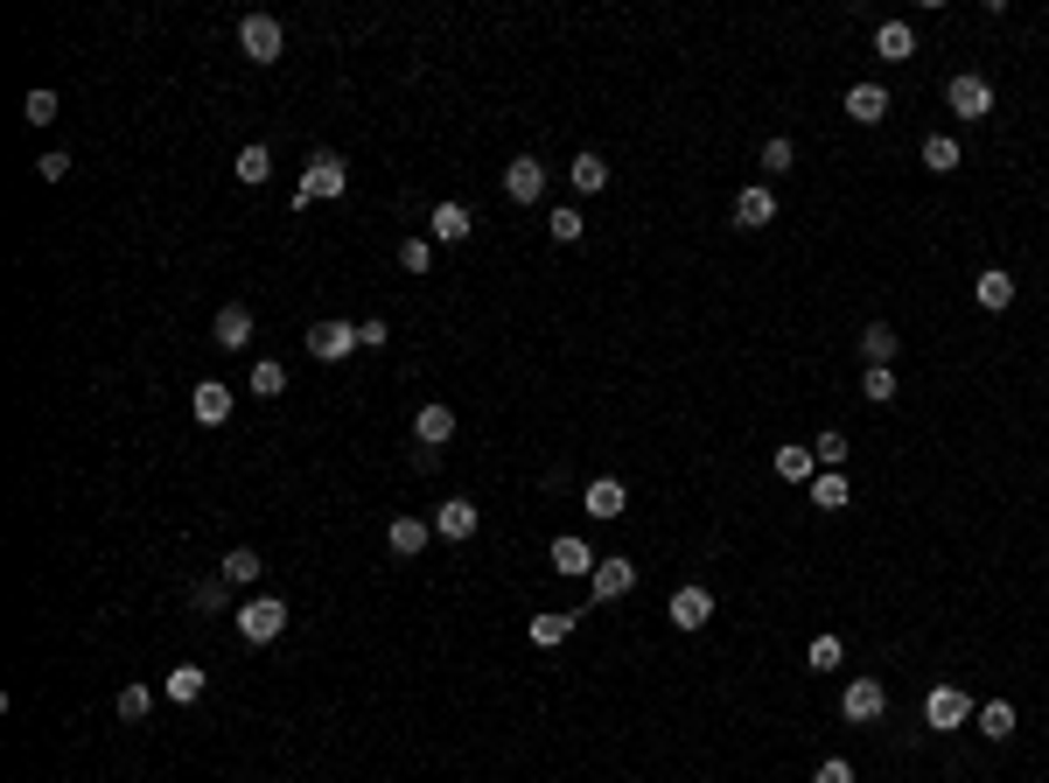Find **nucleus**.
<instances>
[{"instance_id": "4468645a", "label": "nucleus", "mask_w": 1049, "mask_h": 783, "mask_svg": "<svg viewBox=\"0 0 1049 783\" xmlns=\"http://www.w3.org/2000/svg\"><path fill=\"white\" fill-rule=\"evenodd\" d=\"M413 441H420V448H448V441H455V406L427 399V406L413 413Z\"/></svg>"}, {"instance_id": "4c0bfd02", "label": "nucleus", "mask_w": 1049, "mask_h": 783, "mask_svg": "<svg viewBox=\"0 0 1049 783\" xmlns=\"http://www.w3.org/2000/svg\"><path fill=\"white\" fill-rule=\"evenodd\" d=\"M861 399H868V406H889V399H895V371H861Z\"/></svg>"}, {"instance_id": "1a4fd4ad", "label": "nucleus", "mask_w": 1049, "mask_h": 783, "mask_svg": "<svg viewBox=\"0 0 1049 783\" xmlns=\"http://www.w3.org/2000/svg\"><path fill=\"white\" fill-rule=\"evenodd\" d=\"M504 197H511V203H539V197H546V161H539V155H511Z\"/></svg>"}, {"instance_id": "412c9836", "label": "nucleus", "mask_w": 1049, "mask_h": 783, "mask_svg": "<svg viewBox=\"0 0 1049 783\" xmlns=\"http://www.w3.org/2000/svg\"><path fill=\"white\" fill-rule=\"evenodd\" d=\"M386 546L399 552V560H420V552L434 546V525H420V518H392V525H386Z\"/></svg>"}, {"instance_id": "f3484780", "label": "nucleus", "mask_w": 1049, "mask_h": 783, "mask_svg": "<svg viewBox=\"0 0 1049 783\" xmlns=\"http://www.w3.org/2000/svg\"><path fill=\"white\" fill-rule=\"evenodd\" d=\"M189 413H197L203 427H224V420H232V385H217V378H203V385L189 392Z\"/></svg>"}, {"instance_id": "f03ea898", "label": "nucleus", "mask_w": 1049, "mask_h": 783, "mask_svg": "<svg viewBox=\"0 0 1049 783\" xmlns=\"http://www.w3.org/2000/svg\"><path fill=\"white\" fill-rule=\"evenodd\" d=\"M350 350H365L357 322H343V315H322L315 329H309V357H315V365H343Z\"/></svg>"}, {"instance_id": "58836bf2", "label": "nucleus", "mask_w": 1049, "mask_h": 783, "mask_svg": "<svg viewBox=\"0 0 1049 783\" xmlns=\"http://www.w3.org/2000/svg\"><path fill=\"white\" fill-rule=\"evenodd\" d=\"M155 714V693H147V685H126L120 693V720H147Z\"/></svg>"}, {"instance_id": "473e14b6", "label": "nucleus", "mask_w": 1049, "mask_h": 783, "mask_svg": "<svg viewBox=\"0 0 1049 783\" xmlns=\"http://www.w3.org/2000/svg\"><path fill=\"white\" fill-rule=\"evenodd\" d=\"M253 392L259 399H280V392H288V365H280V357H259V365H253Z\"/></svg>"}, {"instance_id": "79ce46f5", "label": "nucleus", "mask_w": 1049, "mask_h": 783, "mask_svg": "<svg viewBox=\"0 0 1049 783\" xmlns=\"http://www.w3.org/2000/svg\"><path fill=\"white\" fill-rule=\"evenodd\" d=\"M224 595H232V581H224V574L197 581V608H224Z\"/></svg>"}, {"instance_id": "a211bd4d", "label": "nucleus", "mask_w": 1049, "mask_h": 783, "mask_svg": "<svg viewBox=\"0 0 1049 783\" xmlns=\"http://www.w3.org/2000/svg\"><path fill=\"white\" fill-rule=\"evenodd\" d=\"M889 112H895V105H889L882 85H853V91H847V120H853V126H882Z\"/></svg>"}, {"instance_id": "cd10ccee", "label": "nucleus", "mask_w": 1049, "mask_h": 783, "mask_svg": "<svg viewBox=\"0 0 1049 783\" xmlns=\"http://www.w3.org/2000/svg\"><path fill=\"white\" fill-rule=\"evenodd\" d=\"M972 720H980V735H986V741H1007V735H1015V700H986Z\"/></svg>"}, {"instance_id": "f704fd0d", "label": "nucleus", "mask_w": 1049, "mask_h": 783, "mask_svg": "<svg viewBox=\"0 0 1049 783\" xmlns=\"http://www.w3.org/2000/svg\"><path fill=\"white\" fill-rule=\"evenodd\" d=\"M839 658H847V644H839L833 629H826V637H812V644H805V664H812V672H833Z\"/></svg>"}, {"instance_id": "0eeeda50", "label": "nucleus", "mask_w": 1049, "mask_h": 783, "mask_svg": "<svg viewBox=\"0 0 1049 783\" xmlns=\"http://www.w3.org/2000/svg\"><path fill=\"white\" fill-rule=\"evenodd\" d=\"M945 105L959 112V120H986V112H994V85L972 78V70H959V78L945 85Z\"/></svg>"}, {"instance_id": "a878e982", "label": "nucleus", "mask_w": 1049, "mask_h": 783, "mask_svg": "<svg viewBox=\"0 0 1049 783\" xmlns=\"http://www.w3.org/2000/svg\"><path fill=\"white\" fill-rule=\"evenodd\" d=\"M567 182H574L581 197H602V189H609V161H602V155H574V168H567Z\"/></svg>"}, {"instance_id": "39448f33", "label": "nucleus", "mask_w": 1049, "mask_h": 783, "mask_svg": "<svg viewBox=\"0 0 1049 783\" xmlns=\"http://www.w3.org/2000/svg\"><path fill=\"white\" fill-rule=\"evenodd\" d=\"M238 43H245V56H253V64H280V49H288V29H280L274 14H245V22H238Z\"/></svg>"}, {"instance_id": "c9c22d12", "label": "nucleus", "mask_w": 1049, "mask_h": 783, "mask_svg": "<svg viewBox=\"0 0 1049 783\" xmlns=\"http://www.w3.org/2000/svg\"><path fill=\"white\" fill-rule=\"evenodd\" d=\"M791 161H797V141H791V133H770V141H762V168H770V176H784Z\"/></svg>"}, {"instance_id": "7ed1b4c3", "label": "nucleus", "mask_w": 1049, "mask_h": 783, "mask_svg": "<svg viewBox=\"0 0 1049 783\" xmlns=\"http://www.w3.org/2000/svg\"><path fill=\"white\" fill-rule=\"evenodd\" d=\"M980 714V706H972L959 685H930L924 693V728H938V735H951V728H966V720Z\"/></svg>"}, {"instance_id": "9d476101", "label": "nucleus", "mask_w": 1049, "mask_h": 783, "mask_svg": "<svg viewBox=\"0 0 1049 783\" xmlns=\"http://www.w3.org/2000/svg\"><path fill=\"white\" fill-rule=\"evenodd\" d=\"M546 560H553V574H567V581H588V574H595V546L574 539V532H560V539L546 546Z\"/></svg>"}, {"instance_id": "5701e85b", "label": "nucleus", "mask_w": 1049, "mask_h": 783, "mask_svg": "<svg viewBox=\"0 0 1049 783\" xmlns=\"http://www.w3.org/2000/svg\"><path fill=\"white\" fill-rule=\"evenodd\" d=\"M525 637L539 644V651L567 644V637H574V608H546V616H532V623H525Z\"/></svg>"}, {"instance_id": "c85d7f7f", "label": "nucleus", "mask_w": 1049, "mask_h": 783, "mask_svg": "<svg viewBox=\"0 0 1049 783\" xmlns=\"http://www.w3.org/2000/svg\"><path fill=\"white\" fill-rule=\"evenodd\" d=\"M203 685H210V679H203V664H176V672H168V700H176V706H197V700H203Z\"/></svg>"}, {"instance_id": "c03bdc74", "label": "nucleus", "mask_w": 1049, "mask_h": 783, "mask_svg": "<svg viewBox=\"0 0 1049 783\" xmlns=\"http://www.w3.org/2000/svg\"><path fill=\"white\" fill-rule=\"evenodd\" d=\"M35 176H43V182H64V176H70V155H43V161H35Z\"/></svg>"}, {"instance_id": "ea45409f", "label": "nucleus", "mask_w": 1049, "mask_h": 783, "mask_svg": "<svg viewBox=\"0 0 1049 783\" xmlns=\"http://www.w3.org/2000/svg\"><path fill=\"white\" fill-rule=\"evenodd\" d=\"M22 120H29V126H49V120H56V91H29V99H22Z\"/></svg>"}, {"instance_id": "bb28decb", "label": "nucleus", "mask_w": 1049, "mask_h": 783, "mask_svg": "<svg viewBox=\"0 0 1049 783\" xmlns=\"http://www.w3.org/2000/svg\"><path fill=\"white\" fill-rule=\"evenodd\" d=\"M959 161H966V147L951 141V133H930V141H924V168H930V176H951Z\"/></svg>"}, {"instance_id": "2eb2a0df", "label": "nucleus", "mask_w": 1049, "mask_h": 783, "mask_svg": "<svg viewBox=\"0 0 1049 783\" xmlns=\"http://www.w3.org/2000/svg\"><path fill=\"white\" fill-rule=\"evenodd\" d=\"M665 616H672V629H707L714 623V595L707 588H679V595L665 602Z\"/></svg>"}, {"instance_id": "b1692460", "label": "nucleus", "mask_w": 1049, "mask_h": 783, "mask_svg": "<svg viewBox=\"0 0 1049 783\" xmlns=\"http://www.w3.org/2000/svg\"><path fill=\"white\" fill-rule=\"evenodd\" d=\"M469 232V203H434V245H462Z\"/></svg>"}, {"instance_id": "a19ab883", "label": "nucleus", "mask_w": 1049, "mask_h": 783, "mask_svg": "<svg viewBox=\"0 0 1049 783\" xmlns=\"http://www.w3.org/2000/svg\"><path fill=\"white\" fill-rule=\"evenodd\" d=\"M399 266H406V273H427V266H434V245H427V238H406V245H399Z\"/></svg>"}, {"instance_id": "37998d69", "label": "nucleus", "mask_w": 1049, "mask_h": 783, "mask_svg": "<svg viewBox=\"0 0 1049 783\" xmlns=\"http://www.w3.org/2000/svg\"><path fill=\"white\" fill-rule=\"evenodd\" d=\"M812 783H853V762H847V756H826V762L812 770Z\"/></svg>"}, {"instance_id": "f257e3e1", "label": "nucleus", "mask_w": 1049, "mask_h": 783, "mask_svg": "<svg viewBox=\"0 0 1049 783\" xmlns=\"http://www.w3.org/2000/svg\"><path fill=\"white\" fill-rule=\"evenodd\" d=\"M343 189H350V168H343V155H309V176H301L294 203H336Z\"/></svg>"}, {"instance_id": "393cba45", "label": "nucleus", "mask_w": 1049, "mask_h": 783, "mask_svg": "<svg viewBox=\"0 0 1049 783\" xmlns=\"http://www.w3.org/2000/svg\"><path fill=\"white\" fill-rule=\"evenodd\" d=\"M812 504H818V511H847V504H853L847 476H839V469H818V476H812Z\"/></svg>"}, {"instance_id": "2f4dec72", "label": "nucleus", "mask_w": 1049, "mask_h": 783, "mask_svg": "<svg viewBox=\"0 0 1049 783\" xmlns=\"http://www.w3.org/2000/svg\"><path fill=\"white\" fill-rule=\"evenodd\" d=\"M847 455H853V441H847V434H839V427H826V434H818V441H812V462H818V469H839V462H847Z\"/></svg>"}, {"instance_id": "9b49d317", "label": "nucleus", "mask_w": 1049, "mask_h": 783, "mask_svg": "<svg viewBox=\"0 0 1049 783\" xmlns=\"http://www.w3.org/2000/svg\"><path fill=\"white\" fill-rule=\"evenodd\" d=\"M476 525H483V511H476L469 496H448V504L434 511V539H448V546H462V539H476Z\"/></svg>"}, {"instance_id": "7c9ffc66", "label": "nucleus", "mask_w": 1049, "mask_h": 783, "mask_svg": "<svg viewBox=\"0 0 1049 783\" xmlns=\"http://www.w3.org/2000/svg\"><path fill=\"white\" fill-rule=\"evenodd\" d=\"M259 567H266V560H259L253 546H232V552H224V581H232V588H245V581H259Z\"/></svg>"}, {"instance_id": "c756f323", "label": "nucleus", "mask_w": 1049, "mask_h": 783, "mask_svg": "<svg viewBox=\"0 0 1049 783\" xmlns=\"http://www.w3.org/2000/svg\"><path fill=\"white\" fill-rule=\"evenodd\" d=\"M546 232H553V245H581V232H588V217H581L574 203H560V210H553V217H546Z\"/></svg>"}, {"instance_id": "6ab92c4d", "label": "nucleus", "mask_w": 1049, "mask_h": 783, "mask_svg": "<svg viewBox=\"0 0 1049 783\" xmlns=\"http://www.w3.org/2000/svg\"><path fill=\"white\" fill-rule=\"evenodd\" d=\"M895 350H903V336H895L889 322H868V329H861V365H868V371H889Z\"/></svg>"}, {"instance_id": "20e7f679", "label": "nucleus", "mask_w": 1049, "mask_h": 783, "mask_svg": "<svg viewBox=\"0 0 1049 783\" xmlns=\"http://www.w3.org/2000/svg\"><path fill=\"white\" fill-rule=\"evenodd\" d=\"M280 629H288V602H274V595H253L238 608V637L245 644H274Z\"/></svg>"}, {"instance_id": "423d86ee", "label": "nucleus", "mask_w": 1049, "mask_h": 783, "mask_svg": "<svg viewBox=\"0 0 1049 783\" xmlns=\"http://www.w3.org/2000/svg\"><path fill=\"white\" fill-rule=\"evenodd\" d=\"M629 588H637V560H616V552H602L595 574H588V595H595V602H623Z\"/></svg>"}, {"instance_id": "f8f14e48", "label": "nucleus", "mask_w": 1049, "mask_h": 783, "mask_svg": "<svg viewBox=\"0 0 1049 783\" xmlns=\"http://www.w3.org/2000/svg\"><path fill=\"white\" fill-rule=\"evenodd\" d=\"M735 224H741V232H770V224H777V189L770 182H749L735 197Z\"/></svg>"}, {"instance_id": "aec40b11", "label": "nucleus", "mask_w": 1049, "mask_h": 783, "mask_svg": "<svg viewBox=\"0 0 1049 783\" xmlns=\"http://www.w3.org/2000/svg\"><path fill=\"white\" fill-rule=\"evenodd\" d=\"M972 301H980L986 315H1001V309H1015V273H1001V266H986L980 280H972Z\"/></svg>"}, {"instance_id": "dca6fc26", "label": "nucleus", "mask_w": 1049, "mask_h": 783, "mask_svg": "<svg viewBox=\"0 0 1049 783\" xmlns=\"http://www.w3.org/2000/svg\"><path fill=\"white\" fill-rule=\"evenodd\" d=\"M210 343H217V350H245V343H253V309H245V301L217 309V322H210Z\"/></svg>"}, {"instance_id": "72a5a7b5", "label": "nucleus", "mask_w": 1049, "mask_h": 783, "mask_svg": "<svg viewBox=\"0 0 1049 783\" xmlns=\"http://www.w3.org/2000/svg\"><path fill=\"white\" fill-rule=\"evenodd\" d=\"M777 476H784V483H812V476H818L812 448H777Z\"/></svg>"}, {"instance_id": "a18cd8bd", "label": "nucleus", "mask_w": 1049, "mask_h": 783, "mask_svg": "<svg viewBox=\"0 0 1049 783\" xmlns=\"http://www.w3.org/2000/svg\"><path fill=\"white\" fill-rule=\"evenodd\" d=\"M357 336H365V350H386V322H378V315L357 322Z\"/></svg>"}, {"instance_id": "6e6552de", "label": "nucleus", "mask_w": 1049, "mask_h": 783, "mask_svg": "<svg viewBox=\"0 0 1049 783\" xmlns=\"http://www.w3.org/2000/svg\"><path fill=\"white\" fill-rule=\"evenodd\" d=\"M839 714H847L853 728H868V720H882V714H889V693H882V679H853L847 693H839Z\"/></svg>"}, {"instance_id": "ddd939ff", "label": "nucleus", "mask_w": 1049, "mask_h": 783, "mask_svg": "<svg viewBox=\"0 0 1049 783\" xmlns=\"http://www.w3.org/2000/svg\"><path fill=\"white\" fill-rule=\"evenodd\" d=\"M581 511H588V518H602V525H609V518H623V511H629L623 476H595V483L581 490Z\"/></svg>"}, {"instance_id": "e433bc0d", "label": "nucleus", "mask_w": 1049, "mask_h": 783, "mask_svg": "<svg viewBox=\"0 0 1049 783\" xmlns=\"http://www.w3.org/2000/svg\"><path fill=\"white\" fill-rule=\"evenodd\" d=\"M232 168H238V182H266V176H274V155H266V147H245Z\"/></svg>"}, {"instance_id": "4be33fe9", "label": "nucleus", "mask_w": 1049, "mask_h": 783, "mask_svg": "<svg viewBox=\"0 0 1049 783\" xmlns=\"http://www.w3.org/2000/svg\"><path fill=\"white\" fill-rule=\"evenodd\" d=\"M874 56H882V64H909V56H917V29H909V22H882V29H874Z\"/></svg>"}]
</instances>
